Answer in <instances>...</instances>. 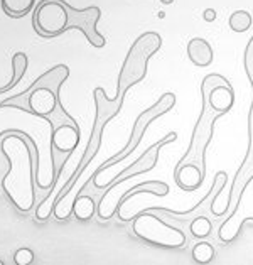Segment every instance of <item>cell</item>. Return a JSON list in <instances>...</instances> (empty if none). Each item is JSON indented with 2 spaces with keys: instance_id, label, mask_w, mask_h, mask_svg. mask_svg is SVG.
I'll use <instances>...</instances> for the list:
<instances>
[{
  "instance_id": "1",
  "label": "cell",
  "mask_w": 253,
  "mask_h": 265,
  "mask_svg": "<svg viewBox=\"0 0 253 265\" xmlns=\"http://www.w3.org/2000/svg\"><path fill=\"white\" fill-rule=\"evenodd\" d=\"M235 92L231 83L219 73H211L201 81V113L191 134L187 151L174 169V183L186 193L203 186L206 178V152L214 137L216 120L233 108Z\"/></svg>"
},
{
  "instance_id": "2",
  "label": "cell",
  "mask_w": 253,
  "mask_h": 265,
  "mask_svg": "<svg viewBox=\"0 0 253 265\" xmlns=\"http://www.w3.org/2000/svg\"><path fill=\"white\" fill-rule=\"evenodd\" d=\"M0 151L9 161V171L2 178V188L15 208L29 213L36 208V167L39 154L30 135L7 132L0 139Z\"/></svg>"
},
{
  "instance_id": "3",
  "label": "cell",
  "mask_w": 253,
  "mask_h": 265,
  "mask_svg": "<svg viewBox=\"0 0 253 265\" xmlns=\"http://www.w3.org/2000/svg\"><path fill=\"white\" fill-rule=\"evenodd\" d=\"M102 17L100 7L75 9L65 0H41L33 12V27L41 38H57L66 31L78 29L93 47H105L107 39L98 33L97 24Z\"/></svg>"
},
{
  "instance_id": "4",
  "label": "cell",
  "mask_w": 253,
  "mask_h": 265,
  "mask_svg": "<svg viewBox=\"0 0 253 265\" xmlns=\"http://www.w3.org/2000/svg\"><path fill=\"white\" fill-rule=\"evenodd\" d=\"M93 98H94V107H97V115H94V124L91 127V134H89L86 149L83 151V156L80 157L78 169L71 184L65 189V193L57 198V201L54 203V208H52V216L59 221H65L73 215L75 201L84 189V181H83L84 171H86L88 166L93 162V159L97 157V154L100 152L105 127H107L110 120H113L115 116L120 113V110L123 107V100H125V97L108 98L107 92H105L102 86L93 90Z\"/></svg>"
},
{
  "instance_id": "5",
  "label": "cell",
  "mask_w": 253,
  "mask_h": 265,
  "mask_svg": "<svg viewBox=\"0 0 253 265\" xmlns=\"http://www.w3.org/2000/svg\"><path fill=\"white\" fill-rule=\"evenodd\" d=\"M70 76V68L66 65H57L34 79L33 84L22 93L9 97L0 102V108L12 107L24 113H33L36 116L47 119L61 105L59 90L62 83Z\"/></svg>"
},
{
  "instance_id": "6",
  "label": "cell",
  "mask_w": 253,
  "mask_h": 265,
  "mask_svg": "<svg viewBox=\"0 0 253 265\" xmlns=\"http://www.w3.org/2000/svg\"><path fill=\"white\" fill-rule=\"evenodd\" d=\"M243 68H245V73H246V76H248V81L253 90V36L245 47ZM246 122H248V147H246L243 162L240 164L238 171H236L235 178H233V183H231L230 196H228V201H226L225 210H221L218 215V218H223V216L228 215L226 221L233 220L236 213L240 211V204L245 196V191L253 181V98H251V107L248 110V119H246Z\"/></svg>"
},
{
  "instance_id": "7",
  "label": "cell",
  "mask_w": 253,
  "mask_h": 265,
  "mask_svg": "<svg viewBox=\"0 0 253 265\" xmlns=\"http://www.w3.org/2000/svg\"><path fill=\"white\" fill-rule=\"evenodd\" d=\"M161 46L162 38L157 33H144L135 39L129 52H126L122 70L118 73L117 95L115 97H125L132 86L144 81L150 57L161 49Z\"/></svg>"
},
{
  "instance_id": "8",
  "label": "cell",
  "mask_w": 253,
  "mask_h": 265,
  "mask_svg": "<svg viewBox=\"0 0 253 265\" xmlns=\"http://www.w3.org/2000/svg\"><path fill=\"white\" fill-rule=\"evenodd\" d=\"M132 231L149 245L167 248V250H177V248L191 245V240L187 238L186 233L169 225L167 221L159 218L154 211H140L134 218Z\"/></svg>"
},
{
  "instance_id": "9",
  "label": "cell",
  "mask_w": 253,
  "mask_h": 265,
  "mask_svg": "<svg viewBox=\"0 0 253 265\" xmlns=\"http://www.w3.org/2000/svg\"><path fill=\"white\" fill-rule=\"evenodd\" d=\"M174 105H176V95H174V93H164L154 105H152L150 108L144 110V112L137 116V120L134 124V129H132L130 139H129V142H126V145L120 152L115 154L113 157H110L107 162H103L102 166L97 169V171H108V169H112L113 166H118V164H122L126 157H130L132 154L135 152L137 147L140 145V142H142V139H144L145 132L150 127L152 122L157 120L162 115H166L167 112H171V110L174 108Z\"/></svg>"
},
{
  "instance_id": "10",
  "label": "cell",
  "mask_w": 253,
  "mask_h": 265,
  "mask_svg": "<svg viewBox=\"0 0 253 265\" xmlns=\"http://www.w3.org/2000/svg\"><path fill=\"white\" fill-rule=\"evenodd\" d=\"M80 127L71 125V124H65L57 129L52 130V137H51V144L52 149L65 152V154H71L78 149L80 145Z\"/></svg>"
},
{
  "instance_id": "11",
  "label": "cell",
  "mask_w": 253,
  "mask_h": 265,
  "mask_svg": "<svg viewBox=\"0 0 253 265\" xmlns=\"http://www.w3.org/2000/svg\"><path fill=\"white\" fill-rule=\"evenodd\" d=\"M187 57L191 60L193 65L199 68H208L214 60V52L206 39L194 38L187 42Z\"/></svg>"
},
{
  "instance_id": "12",
  "label": "cell",
  "mask_w": 253,
  "mask_h": 265,
  "mask_svg": "<svg viewBox=\"0 0 253 265\" xmlns=\"http://www.w3.org/2000/svg\"><path fill=\"white\" fill-rule=\"evenodd\" d=\"M97 211H98V203L94 201L91 194H86V193H81L78 196L75 201V206H73V215L81 221L91 220Z\"/></svg>"
},
{
  "instance_id": "13",
  "label": "cell",
  "mask_w": 253,
  "mask_h": 265,
  "mask_svg": "<svg viewBox=\"0 0 253 265\" xmlns=\"http://www.w3.org/2000/svg\"><path fill=\"white\" fill-rule=\"evenodd\" d=\"M10 63H12V79H10V83H7L5 86L0 88V95L7 93L10 88H14L15 84L24 78L25 71H27V65H29L27 54H25V52H15Z\"/></svg>"
},
{
  "instance_id": "14",
  "label": "cell",
  "mask_w": 253,
  "mask_h": 265,
  "mask_svg": "<svg viewBox=\"0 0 253 265\" xmlns=\"http://www.w3.org/2000/svg\"><path fill=\"white\" fill-rule=\"evenodd\" d=\"M5 15L12 19H20L27 15L36 7V0H0Z\"/></svg>"
},
{
  "instance_id": "15",
  "label": "cell",
  "mask_w": 253,
  "mask_h": 265,
  "mask_svg": "<svg viewBox=\"0 0 253 265\" xmlns=\"http://www.w3.org/2000/svg\"><path fill=\"white\" fill-rule=\"evenodd\" d=\"M191 255H193V260L196 263L206 265V263H211L214 260L216 252H214V247L211 245L209 242H199L193 247Z\"/></svg>"
},
{
  "instance_id": "16",
  "label": "cell",
  "mask_w": 253,
  "mask_h": 265,
  "mask_svg": "<svg viewBox=\"0 0 253 265\" xmlns=\"http://www.w3.org/2000/svg\"><path fill=\"white\" fill-rule=\"evenodd\" d=\"M189 231H191L193 238H199V240L209 237L211 231H213V223H211L209 215L198 216V218L191 223V226H189Z\"/></svg>"
},
{
  "instance_id": "17",
  "label": "cell",
  "mask_w": 253,
  "mask_h": 265,
  "mask_svg": "<svg viewBox=\"0 0 253 265\" xmlns=\"http://www.w3.org/2000/svg\"><path fill=\"white\" fill-rule=\"evenodd\" d=\"M253 24L251 15L246 10H236L230 17V29L235 33H246Z\"/></svg>"
},
{
  "instance_id": "18",
  "label": "cell",
  "mask_w": 253,
  "mask_h": 265,
  "mask_svg": "<svg viewBox=\"0 0 253 265\" xmlns=\"http://www.w3.org/2000/svg\"><path fill=\"white\" fill-rule=\"evenodd\" d=\"M33 262H34V252L27 247L19 248V250L14 253V263L15 265H30Z\"/></svg>"
},
{
  "instance_id": "19",
  "label": "cell",
  "mask_w": 253,
  "mask_h": 265,
  "mask_svg": "<svg viewBox=\"0 0 253 265\" xmlns=\"http://www.w3.org/2000/svg\"><path fill=\"white\" fill-rule=\"evenodd\" d=\"M203 15H204V20H206V22H213V20L216 19V12L213 9H206Z\"/></svg>"
},
{
  "instance_id": "20",
  "label": "cell",
  "mask_w": 253,
  "mask_h": 265,
  "mask_svg": "<svg viewBox=\"0 0 253 265\" xmlns=\"http://www.w3.org/2000/svg\"><path fill=\"white\" fill-rule=\"evenodd\" d=\"M161 2H162V4H166V5H169V4H172L174 0H161Z\"/></svg>"
},
{
  "instance_id": "21",
  "label": "cell",
  "mask_w": 253,
  "mask_h": 265,
  "mask_svg": "<svg viewBox=\"0 0 253 265\" xmlns=\"http://www.w3.org/2000/svg\"><path fill=\"white\" fill-rule=\"evenodd\" d=\"M0 265H4V260H0Z\"/></svg>"
}]
</instances>
